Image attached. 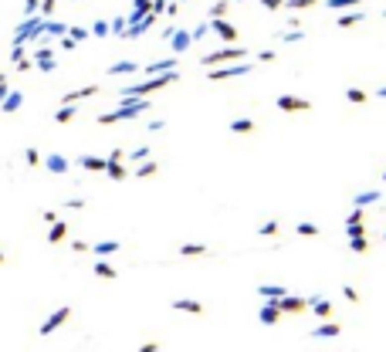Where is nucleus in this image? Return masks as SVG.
<instances>
[{
  "mask_svg": "<svg viewBox=\"0 0 386 352\" xmlns=\"http://www.w3.org/2000/svg\"><path fill=\"white\" fill-rule=\"evenodd\" d=\"M315 3H319V0H281V7H288V10H309Z\"/></svg>",
  "mask_w": 386,
  "mask_h": 352,
  "instance_id": "obj_21",
  "label": "nucleus"
},
{
  "mask_svg": "<svg viewBox=\"0 0 386 352\" xmlns=\"http://www.w3.org/2000/svg\"><path fill=\"white\" fill-rule=\"evenodd\" d=\"M92 34H95V38H109V24H105V20H95Z\"/></svg>",
  "mask_w": 386,
  "mask_h": 352,
  "instance_id": "obj_38",
  "label": "nucleus"
},
{
  "mask_svg": "<svg viewBox=\"0 0 386 352\" xmlns=\"http://www.w3.org/2000/svg\"><path fill=\"white\" fill-rule=\"evenodd\" d=\"M48 170H51V173H64V170H68V163H64L61 156H48Z\"/></svg>",
  "mask_w": 386,
  "mask_h": 352,
  "instance_id": "obj_30",
  "label": "nucleus"
},
{
  "mask_svg": "<svg viewBox=\"0 0 386 352\" xmlns=\"http://www.w3.org/2000/svg\"><path fill=\"white\" fill-rule=\"evenodd\" d=\"M231 132H237V136L254 132V118H234V122H231Z\"/></svg>",
  "mask_w": 386,
  "mask_h": 352,
  "instance_id": "obj_19",
  "label": "nucleus"
},
{
  "mask_svg": "<svg viewBox=\"0 0 386 352\" xmlns=\"http://www.w3.org/2000/svg\"><path fill=\"white\" fill-rule=\"evenodd\" d=\"M149 10H153V14H163V10H166V0H149Z\"/></svg>",
  "mask_w": 386,
  "mask_h": 352,
  "instance_id": "obj_42",
  "label": "nucleus"
},
{
  "mask_svg": "<svg viewBox=\"0 0 386 352\" xmlns=\"http://www.w3.org/2000/svg\"><path fill=\"white\" fill-rule=\"evenodd\" d=\"M156 173H159V163H156V159H142V166L135 170L139 179H149V176H156Z\"/></svg>",
  "mask_w": 386,
  "mask_h": 352,
  "instance_id": "obj_17",
  "label": "nucleus"
},
{
  "mask_svg": "<svg viewBox=\"0 0 386 352\" xmlns=\"http://www.w3.org/2000/svg\"><path fill=\"white\" fill-rule=\"evenodd\" d=\"M281 112H309L312 102L309 98H295V95H278V102H274Z\"/></svg>",
  "mask_w": 386,
  "mask_h": 352,
  "instance_id": "obj_5",
  "label": "nucleus"
},
{
  "mask_svg": "<svg viewBox=\"0 0 386 352\" xmlns=\"http://www.w3.org/2000/svg\"><path fill=\"white\" fill-rule=\"evenodd\" d=\"M210 34H217V38H224V41H237V27L227 24L224 17H213L210 20Z\"/></svg>",
  "mask_w": 386,
  "mask_h": 352,
  "instance_id": "obj_7",
  "label": "nucleus"
},
{
  "mask_svg": "<svg viewBox=\"0 0 386 352\" xmlns=\"http://www.w3.org/2000/svg\"><path fill=\"white\" fill-rule=\"evenodd\" d=\"M207 34H210V24H207V20H200V24H196V27L190 31V38H193V41H203Z\"/></svg>",
  "mask_w": 386,
  "mask_h": 352,
  "instance_id": "obj_29",
  "label": "nucleus"
},
{
  "mask_svg": "<svg viewBox=\"0 0 386 352\" xmlns=\"http://www.w3.org/2000/svg\"><path fill=\"white\" fill-rule=\"evenodd\" d=\"M119 251V240H102V244H95V254L105 257V254H116Z\"/></svg>",
  "mask_w": 386,
  "mask_h": 352,
  "instance_id": "obj_24",
  "label": "nucleus"
},
{
  "mask_svg": "<svg viewBox=\"0 0 386 352\" xmlns=\"http://www.w3.org/2000/svg\"><path fill=\"white\" fill-rule=\"evenodd\" d=\"M380 200H383V193H380V190H366V193H356V200H352V203L366 210L369 203H380Z\"/></svg>",
  "mask_w": 386,
  "mask_h": 352,
  "instance_id": "obj_13",
  "label": "nucleus"
},
{
  "mask_svg": "<svg viewBox=\"0 0 386 352\" xmlns=\"http://www.w3.org/2000/svg\"><path fill=\"white\" fill-rule=\"evenodd\" d=\"M64 234H68V227H64V224H55V231H51V240L58 244V240H64Z\"/></svg>",
  "mask_w": 386,
  "mask_h": 352,
  "instance_id": "obj_40",
  "label": "nucleus"
},
{
  "mask_svg": "<svg viewBox=\"0 0 386 352\" xmlns=\"http://www.w3.org/2000/svg\"><path fill=\"white\" fill-rule=\"evenodd\" d=\"M366 20V10H359V7H349V14L339 17V27H356V24H363Z\"/></svg>",
  "mask_w": 386,
  "mask_h": 352,
  "instance_id": "obj_9",
  "label": "nucleus"
},
{
  "mask_svg": "<svg viewBox=\"0 0 386 352\" xmlns=\"http://www.w3.org/2000/svg\"><path fill=\"white\" fill-rule=\"evenodd\" d=\"M132 7H139V10H149V0H132Z\"/></svg>",
  "mask_w": 386,
  "mask_h": 352,
  "instance_id": "obj_51",
  "label": "nucleus"
},
{
  "mask_svg": "<svg viewBox=\"0 0 386 352\" xmlns=\"http://www.w3.org/2000/svg\"><path fill=\"white\" fill-rule=\"evenodd\" d=\"M257 61H274V51H271V48H264V51L257 55Z\"/></svg>",
  "mask_w": 386,
  "mask_h": 352,
  "instance_id": "obj_49",
  "label": "nucleus"
},
{
  "mask_svg": "<svg viewBox=\"0 0 386 352\" xmlns=\"http://www.w3.org/2000/svg\"><path fill=\"white\" fill-rule=\"evenodd\" d=\"M105 173L112 176V179H122V176H126V166H122V163H105Z\"/></svg>",
  "mask_w": 386,
  "mask_h": 352,
  "instance_id": "obj_32",
  "label": "nucleus"
},
{
  "mask_svg": "<svg viewBox=\"0 0 386 352\" xmlns=\"http://www.w3.org/2000/svg\"><path fill=\"white\" fill-rule=\"evenodd\" d=\"M254 64H248V61H234V68L227 64V68H213V71H207V78L210 81H227V78H244V75H251Z\"/></svg>",
  "mask_w": 386,
  "mask_h": 352,
  "instance_id": "obj_3",
  "label": "nucleus"
},
{
  "mask_svg": "<svg viewBox=\"0 0 386 352\" xmlns=\"http://www.w3.org/2000/svg\"><path fill=\"white\" fill-rule=\"evenodd\" d=\"M71 118H75V109H71V105L64 102V109L58 112V122H71Z\"/></svg>",
  "mask_w": 386,
  "mask_h": 352,
  "instance_id": "obj_39",
  "label": "nucleus"
},
{
  "mask_svg": "<svg viewBox=\"0 0 386 352\" xmlns=\"http://www.w3.org/2000/svg\"><path fill=\"white\" fill-rule=\"evenodd\" d=\"M346 98H349V102H352V105H363V102H366V92H363V88H349V92H346Z\"/></svg>",
  "mask_w": 386,
  "mask_h": 352,
  "instance_id": "obj_31",
  "label": "nucleus"
},
{
  "mask_svg": "<svg viewBox=\"0 0 386 352\" xmlns=\"http://www.w3.org/2000/svg\"><path fill=\"white\" fill-rule=\"evenodd\" d=\"M41 10H44V14H51V10H55V0H44V3H41Z\"/></svg>",
  "mask_w": 386,
  "mask_h": 352,
  "instance_id": "obj_50",
  "label": "nucleus"
},
{
  "mask_svg": "<svg viewBox=\"0 0 386 352\" xmlns=\"http://www.w3.org/2000/svg\"><path fill=\"white\" fill-rule=\"evenodd\" d=\"M68 34H71V38H75V41H85V38H88V31H85V27H71Z\"/></svg>",
  "mask_w": 386,
  "mask_h": 352,
  "instance_id": "obj_44",
  "label": "nucleus"
},
{
  "mask_svg": "<svg viewBox=\"0 0 386 352\" xmlns=\"http://www.w3.org/2000/svg\"><path fill=\"white\" fill-rule=\"evenodd\" d=\"M129 159H132V163H142V159H149V146H139V149H132V153H129Z\"/></svg>",
  "mask_w": 386,
  "mask_h": 352,
  "instance_id": "obj_36",
  "label": "nucleus"
},
{
  "mask_svg": "<svg viewBox=\"0 0 386 352\" xmlns=\"http://www.w3.org/2000/svg\"><path fill=\"white\" fill-rule=\"evenodd\" d=\"M173 312H190V315H200V312H203V305H200V301H193V298H176V301H173Z\"/></svg>",
  "mask_w": 386,
  "mask_h": 352,
  "instance_id": "obj_12",
  "label": "nucleus"
},
{
  "mask_svg": "<svg viewBox=\"0 0 386 352\" xmlns=\"http://www.w3.org/2000/svg\"><path fill=\"white\" fill-rule=\"evenodd\" d=\"M285 292H288L285 285H257V294H261V298H281Z\"/></svg>",
  "mask_w": 386,
  "mask_h": 352,
  "instance_id": "obj_18",
  "label": "nucleus"
},
{
  "mask_svg": "<svg viewBox=\"0 0 386 352\" xmlns=\"http://www.w3.org/2000/svg\"><path fill=\"white\" fill-rule=\"evenodd\" d=\"M359 220H363V207H356V210L346 217V224H359Z\"/></svg>",
  "mask_w": 386,
  "mask_h": 352,
  "instance_id": "obj_43",
  "label": "nucleus"
},
{
  "mask_svg": "<svg viewBox=\"0 0 386 352\" xmlns=\"http://www.w3.org/2000/svg\"><path fill=\"white\" fill-rule=\"evenodd\" d=\"M295 234H298V237H315V234H319V227H315V224H309V220H302V224L295 227Z\"/></svg>",
  "mask_w": 386,
  "mask_h": 352,
  "instance_id": "obj_27",
  "label": "nucleus"
},
{
  "mask_svg": "<svg viewBox=\"0 0 386 352\" xmlns=\"http://www.w3.org/2000/svg\"><path fill=\"white\" fill-rule=\"evenodd\" d=\"M244 58H248V48H241V44H227V48H220V51H210V55H203L200 68H213V64H231V61H244Z\"/></svg>",
  "mask_w": 386,
  "mask_h": 352,
  "instance_id": "obj_2",
  "label": "nucleus"
},
{
  "mask_svg": "<svg viewBox=\"0 0 386 352\" xmlns=\"http://www.w3.org/2000/svg\"><path fill=\"white\" fill-rule=\"evenodd\" d=\"M122 31H126V17H116L109 24V34H119V38H122Z\"/></svg>",
  "mask_w": 386,
  "mask_h": 352,
  "instance_id": "obj_37",
  "label": "nucleus"
},
{
  "mask_svg": "<svg viewBox=\"0 0 386 352\" xmlns=\"http://www.w3.org/2000/svg\"><path fill=\"white\" fill-rule=\"evenodd\" d=\"M363 0H325L328 10H349V7H359Z\"/></svg>",
  "mask_w": 386,
  "mask_h": 352,
  "instance_id": "obj_22",
  "label": "nucleus"
},
{
  "mask_svg": "<svg viewBox=\"0 0 386 352\" xmlns=\"http://www.w3.org/2000/svg\"><path fill=\"white\" fill-rule=\"evenodd\" d=\"M257 234H261V237H274V234H278V224H274V220L261 224V227H257Z\"/></svg>",
  "mask_w": 386,
  "mask_h": 352,
  "instance_id": "obj_35",
  "label": "nucleus"
},
{
  "mask_svg": "<svg viewBox=\"0 0 386 352\" xmlns=\"http://www.w3.org/2000/svg\"><path fill=\"white\" fill-rule=\"evenodd\" d=\"M190 44H193L190 31H173V34H170V48H173L176 55H183V51H187Z\"/></svg>",
  "mask_w": 386,
  "mask_h": 352,
  "instance_id": "obj_8",
  "label": "nucleus"
},
{
  "mask_svg": "<svg viewBox=\"0 0 386 352\" xmlns=\"http://www.w3.org/2000/svg\"><path fill=\"white\" fill-rule=\"evenodd\" d=\"M44 31H48V34H64V24H48Z\"/></svg>",
  "mask_w": 386,
  "mask_h": 352,
  "instance_id": "obj_47",
  "label": "nucleus"
},
{
  "mask_svg": "<svg viewBox=\"0 0 386 352\" xmlns=\"http://www.w3.org/2000/svg\"><path fill=\"white\" fill-rule=\"evenodd\" d=\"M342 294H346L349 301H359V292H356V288H349V285H346V288H342Z\"/></svg>",
  "mask_w": 386,
  "mask_h": 352,
  "instance_id": "obj_46",
  "label": "nucleus"
},
{
  "mask_svg": "<svg viewBox=\"0 0 386 352\" xmlns=\"http://www.w3.org/2000/svg\"><path fill=\"white\" fill-rule=\"evenodd\" d=\"M64 318H68V308H61V312H55L51 318H48V322H44V329H41V332H44V335H48V332H55V329H58V325L64 322Z\"/></svg>",
  "mask_w": 386,
  "mask_h": 352,
  "instance_id": "obj_20",
  "label": "nucleus"
},
{
  "mask_svg": "<svg viewBox=\"0 0 386 352\" xmlns=\"http://www.w3.org/2000/svg\"><path fill=\"white\" fill-rule=\"evenodd\" d=\"M383 240H386V234H383Z\"/></svg>",
  "mask_w": 386,
  "mask_h": 352,
  "instance_id": "obj_57",
  "label": "nucleus"
},
{
  "mask_svg": "<svg viewBox=\"0 0 386 352\" xmlns=\"http://www.w3.org/2000/svg\"><path fill=\"white\" fill-rule=\"evenodd\" d=\"M81 166H85V170H105V159H98V156H81Z\"/></svg>",
  "mask_w": 386,
  "mask_h": 352,
  "instance_id": "obj_28",
  "label": "nucleus"
},
{
  "mask_svg": "<svg viewBox=\"0 0 386 352\" xmlns=\"http://www.w3.org/2000/svg\"><path fill=\"white\" fill-rule=\"evenodd\" d=\"M380 179H383V183H386V170H383V176H380Z\"/></svg>",
  "mask_w": 386,
  "mask_h": 352,
  "instance_id": "obj_53",
  "label": "nucleus"
},
{
  "mask_svg": "<svg viewBox=\"0 0 386 352\" xmlns=\"http://www.w3.org/2000/svg\"><path fill=\"white\" fill-rule=\"evenodd\" d=\"M309 305H312V315H315V318H328V315H332V305H328L325 298H319V294H312Z\"/></svg>",
  "mask_w": 386,
  "mask_h": 352,
  "instance_id": "obj_10",
  "label": "nucleus"
},
{
  "mask_svg": "<svg viewBox=\"0 0 386 352\" xmlns=\"http://www.w3.org/2000/svg\"><path fill=\"white\" fill-rule=\"evenodd\" d=\"M349 251H352V254H369V237L366 234L349 237Z\"/></svg>",
  "mask_w": 386,
  "mask_h": 352,
  "instance_id": "obj_14",
  "label": "nucleus"
},
{
  "mask_svg": "<svg viewBox=\"0 0 386 352\" xmlns=\"http://www.w3.org/2000/svg\"><path fill=\"white\" fill-rule=\"evenodd\" d=\"M88 95H98L95 85H88V88H81V92H68V95H64V102H78V98H88Z\"/></svg>",
  "mask_w": 386,
  "mask_h": 352,
  "instance_id": "obj_25",
  "label": "nucleus"
},
{
  "mask_svg": "<svg viewBox=\"0 0 386 352\" xmlns=\"http://www.w3.org/2000/svg\"><path fill=\"white\" fill-rule=\"evenodd\" d=\"M278 308H281V315L288 312V315H302L305 312V308H309V298H298V294H281V298H278Z\"/></svg>",
  "mask_w": 386,
  "mask_h": 352,
  "instance_id": "obj_4",
  "label": "nucleus"
},
{
  "mask_svg": "<svg viewBox=\"0 0 386 352\" xmlns=\"http://www.w3.org/2000/svg\"><path fill=\"white\" fill-rule=\"evenodd\" d=\"M170 68H176V58H163V61H153V64H146L142 71H146V75H159V71H170Z\"/></svg>",
  "mask_w": 386,
  "mask_h": 352,
  "instance_id": "obj_15",
  "label": "nucleus"
},
{
  "mask_svg": "<svg viewBox=\"0 0 386 352\" xmlns=\"http://www.w3.org/2000/svg\"><path fill=\"white\" fill-rule=\"evenodd\" d=\"M146 125H149V132H163V129H166L163 118H153V122H146Z\"/></svg>",
  "mask_w": 386,
  "mask_h": 352,
  "instance_id": "obj_41",
  "label": "nucleus"
},
{
  "mask_svg": "<svg viewBox=\"0 0 386 352\" xmlns=\"http://www.w3.org/2000/svg\"><path fill=\"white\" fill-rule=\"evenodd\" d=\"M149 98L146 95H139V98H132V102H119V109L116 112H105V116L98 118L102 125H112V122H126V118H139L142 112H149Z\"/></svg>",
  "mask_w": 386,
  "mask_h": 352,
  "instance_id": "obj_1",
  "label": "nucleus"
},
{
  "mask_svg": "<svg viewBox=\"0 0 386 352\" xmlns=\"http://www.w3.org/2000/svg\"><path fill=\"white\" fill-rule=\"evenodd\" d=\"M376 95H380V98H386V85H383V88H380V92H376Z\"/></svg>",
  "mask_w": 386,
  "mask_h": 352,
  "instance_id": "obj_52",
  "label": "nucleus"
},
{
  "mask_svg": "<svg viewBox=\"0 0 386 352\" xmlns=\"http://www.w3.org/2000/svg\"><path fill=\"white\" fill-rule=\"evenodd\" d=\"M227 7H231V0H217V3L210 7V17H224V14H227Z\"/></svg>",
  "mask_w": 386,
  "mask_h": 352,
  "instance_id": "obj_33",
  "label": "nucleus"
},
{
  "mask_svg": "<svg viewBox=\"0 0 386 352\" xmlns=\"http://www.w3.org/2000/svg\"><path fill=\"white\" fill-rule=\"evenodd\" d=\"M257 318H261V325H274V322L281 318V308H278V298H264V305H261V312H257Z\"/></svg>",
  "mask_w": 386,
  "mask_h": 352,
  "instance_id": "obj_6",
  "label": "nucleus"
},
{
  "mask_svg": "<svg viewBox=\"0 0 386 352\" xmlns=\"http://www.w3.org/2000/svg\"><path fill=\"white\" fill-rule=\"evenodd\" d=\"M180 3H187V0H180Z\"/></svg>",
  "mask_w": 386,
  "mask_h": 352,
  "instance_id": "obj_55",
  "label": "nucleus"
},
{
  "mask_svg": "<svg viewBox=\"0 0 386 352\" xmlns=\"http://www.w3.org/2000/svg\"><path fill=\"white\" fill-rule=\"evenodd\" d=\"M302 38H305V34H302L298 27H291L288 34H278V41H285V44H295V41H302Z\"/></svg>",
  "mask_w": 386,
  "mask_h": 352,
  "instance_id": "obj_34",
  "label": "nucleus"
},
{
  "mask_svg": "<svg viewBox=\"0 0 386 352\" xmlns=\"http://www.w3.org/2000/svg\"><path fill=\"white\" fill-rule=\"evenodd\" d=\"M95 274H98V278H109V281L119 278V271L112 268V264H105V261H95Z\"/></svg>",
  "mask_w": 386,
  "mask_h": 352,
  "instance_id": "obj_23",
  "label": "nucleus"
},
{
  "mask_svg": "<svg viewBox=\"0 0 386 352\" xmlns=\"http://www.w3.org/2000/svg\"><path fill=\"white\" fill-rule=\"evenodd\" d=\"M261 7H268V10H281V0H261Z\"/></svg>",
  "mask_w": 386,
  "mask_h": 352,
  "instance_id": "obj_48",
  "label": "nucleus"
},
{
  "mask_svg": "<svg viewBox=\"0 0 386 352\" xmlns=\"http://www.w3.org/2000/svg\"><path fill=\"white\" fill-rule=\"evenodd\" d=\"M122 159H126V156H122V149H112V153H109V159H105V163H122Z\"/></svg>",
  "mask_w": 386,
  "mask_h": 352,
  "instance_id": "obj_45",
  "label": "nucleus"
},
{
  "mask_svg": "<svg viewBox=\"0 0 386 352\" xmlns=\"http://www.w3.org/2000/svg\"><path fill=\"white\" fill-rule=\"evenodd\" d=\"M342 332V325L339 322H322L319 329H312V339H332V335Z\"/></svg>",
  "mask_w": 386,
  "mask_h": 352,
  "instance_id": "obj_11",
  "label": "nucleus"
},
{
  "mask_svg": "<svg viewBox=\"0 0 386 352\" xmlns=\"http://www.w3.org/2000/svg\"><path fill=\"white\" fill-rule=\"evenodd\" d=\"M180 254L183 257H196V254H207V247H203V244H183Z\"/></svg>",
  "mask_w": 386,
  "mask_h": 352,
  "instance_id": "obj_26",
  "label": "nucleus"
},
{
  "mask_svg": "<svg viewBox=\"0 0 386 352\" xmlns=\"http://www.w3.org/2000/svg\"><path fill=\"white\" fill-rule=\"evenodd\" d=\"M231 3H241V0H231Z\"/></svg>",
  "mask_w": 386,
  "mask_h": 352,
  "instance_id": "obj_54",
  "label": "nucleus"
},
{
  "mask_svg": "<svg viewBox=\"0 0 386 352\" xmlns=\"http://www.w3.org/2000/svg\"><path fill=\"white\" fill-rule=\"evenodd\" d=\"M132 71H139V64L135 61H116L112 68H109V75L116 78V75H132Z\"/></svg>",
  "mask_w": 386,
  "mask_h": 352,
  "instance_id": "obj_16",
  "label": "nucleus"
},
{
  "mask_svg": "<svg viewBox=\"0 0 386 352\" xmlns=\"http://www.w3.org/2000/svg\"><path fill=\"white\" fill-rule=\"evenodd\" d=\"M383 17H386V10H383Z\"/></svg>",
  "mask_w": 386,
  "mask_h": 352,
  "instance_id": "obj_56",
  "label": "nucleus"
}]
</instances>
